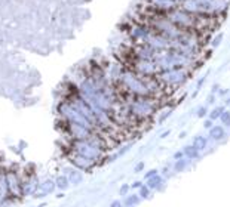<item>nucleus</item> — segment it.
<instances>
[{"mask_svg":"<svg viewBox=\"0 0 230 207\" xmlns=\"http://www.w3.org/2000/svg\"><path fill=\"white\" fill-rule=\"evenodd\" d=\"M224 113V107H217V108H214L212 111H211V114H209V118L211 120H217V118H220V115Z\"/></svg>","mask_w":230,"mask_h":207,"instance_id":"nucleus-11","label":"nucleus"},{"mask_svg":"<svg viewBox=\"0 0 230 207\" xmlns=\"http://www.w3.org/2000/svg\"><path fill=\"white\" fill-rule=\"evenodd\" d=\"M205 114H207V108H199V111H197V117H205Z\"/></svg>","mask_w":230,"mask_h":207,"instance_id":"nucleus-18","label":"nucleus"},{"mask_svg":"<svg viewBox=\"0 0 230 207\" xmlns=\"http://www.w3.org/2000/svg\"><path fill=\"white\" fill-rule=\"evenodd\" d=\"M184 155L186 157H189V158H196L197 155H199V150L196 148L195 145H187L186 148H184Z\"/></svg>","mask_w":230,"mask_h":207,"instance_id":"nucleus-8","label":"nucleus"},{"mask_svg":"<svg viewBox=\"0 0 230 207\" xmlns=\"http://www.w3.org/2000/svg\"><path fill=\"white\" fill-rule=\"evenodd\" d=\"M6 182H8V191L9 195L19 197L23 195V178L15 169H8L6 170Z\"/></svg>","mask_w":230,"mask_h":207,"instance_id":"nucleus-4","label":"nucleus"},{"mask_svg":"<svg viewBox=\"0 0 230 207\" xmlns=\"http://www.w3.org/2000/svg\"><path fill=\"white\" fill-rule=\"evenodd\" d=\"M70 181H69V176H64V175H61V176H58L57 181H55V185H57L59 189H67V186H69Z\"/></svg>","mask_w":230,"mask_h":207,"instance_id":"nucleus-9","label":"nucleus"},{"mask_svg":"<svg viewBox=\"0 0 230 207\" xmlns=\"http://www.w3.org/2000/svg\"><path fill=\"white\" fill-rule=\"evenodd\" d=\"M154 175H157V170L156 169H153V170H150L147 175H146V179H149V178H151V176H154Z\"/></svg>","mask_w":230,"mask_h":207,"instance_id":"nucleus-19","label":"nucleus"},{"mask_svg":"<svg viewBox=\"0 0 230 207\" xmlns=\"http://www.w3.org/2000/svg\"><path fill=\"white\" fill-rule=\"evenodd\" d=\"M183 155H184L183 151H178V152H175V154H174V158H175V160H180Z\"/></svg>","mask_w":230,"mask_h":207,"instance_id":"nucleus-20","label":"nucleus"},{"mask_svg":"<svg viewBox=\"0 0 230 207\" xmlns=\"http://www.w3.org/2000/svg\"><path fill=\"white\" fill-rule=\"evenodd\" d=\"M141 186H143L141 182H135V184H132V188H141Z\"/></svg>","mask_w":230,"mask_h":207,"instance_id":"nucleus-25","label":"nucleus"},{"mask_svg":"<svg viewBox=\"0 0 230 207\" xmlns=\"http://www.w3.org/2000/svg\"><path fill=\"white\" fill-rule=\"evenodd\" d=\"M55 186H57V185H55L54 181H43L42 184H39V194H36V197L48 195V194L54 192Z\"/></svg>","mask_w":230,"mask_h":207,"instance_id":"nucleus-5","label":"nucleus"},{"mask_svg":"<svg viewBox=\"0 0 230 207\" xmlns=\"http://www.w3.org/2000/svg\"><path fill=\"white\" fill-rule=\"evenodd\" d=\"M65 150L74 151V152L80 154L83 157H86V158H91V160H94L95 163H98V166L104 161L105 154H107V150L94 145L91 141H88V139H80V141L69 139V144H67V148H65Z\"/></svg>","mask_w":230,"mask_h":207,"instance_id":"nucleus-1","label":"nucleus"},{"mask_svg":"<svg viewBox=\"0 0 230 207\" xmlns=\"http://www.w3.org/2000/svg\"><path fill=\"white\" fill-rule=\"evenodd\" d=\"M161 181H162L161 178L154 175V176H151V178H149V181H147V186H149L150 189H151V188H156V186H159V184H161Z\"/></svg>","mask_w":230,"mask_h":207,"instance_id":"nucleus-12","label":"nucleus"},{"mask_svg":"<svg viewBox=\"0 0 230 207\" xmlns=\"http://www.w3.org/2000/svg\"><path fill=\"white\" fill-rule=\"evenodd\" d=\"M203 126L207 127V129H211V127H212V120H211V118H209V120H207V121L203 123Z\"/></svg>","mask_w":230,"mask_h":207,"instance_id":"nucleus-23","label":"nucleus"},{"mask_svg":"<svg viewBox=\"0 0 230 207\" xmlns=\"http://www.w3.org/2000/svg\"><path fill=\"white\" fill-rule=\"evenodd\" d=\"M209 136L212 139H217V141L223 139V136H224V129L221 126H212L211 130H209Z\"/></svg>","mask_w":230,"mask_h":207,"instance_id":"nucleus-6","label":"nucleus"},{"mask_svg":"<svg viewBox=\"0 0 230 207\" xmlns=\"http://www.w3.org/2000/svg\"><path fill=\"white\" fill-rule=\"evenodd\" d=\"M186 164H187V163H186L183 158H180V160H177V164H175V167H174V169H175L177 172H181V170H184Z\"/></svg>","mask_w":230,"mask_h":207,"instance_id":"nucleus-14","label":"nucleus"},{"mask_svg":"<svg viewBox=\"0 0 230 207\" xmlns=\"http://www.w3.org/2000/svg\"><path fill=\"white\" fill-rule=\"evenodd\" d=\"M220 120L224 126H230V111H224L223 114L220 115Z\"/></svg>","mask_w":230,"mask_h":207,"instance_id":"nucleus-13","label":"nucleus"},{"mask_svg":"<svg viewBox=\"0 0 230 207\" xmlns=\"http://www.w3.org/2000/svg\"><path fill=\"white\" fill-rule=\"evenodd\" d=\"M138 200H140V198H138L137 195H131V197H128L126 198L125 204H126V206H134V204H137L138 203Z\"/></svg>","mask_w":230,"mask_h":207,"instance_id":"nucleus-15","label":"nucleus"},{"mask_svg":"<svg viewBox=\"0 0 230 207\" xmlns=\"http://www.w3.org/2000/svg\"><path fill=\"white\" fill-rule=\"evenodd\" d=\"M69 181H70V184H73V185L80 184L82 181H83L82 172H80V170H71V172H70V175H69Z\"/></svg>","mask_w":230,"mask_h":207,"instance_id":"nucleus-7","label":"nucleus"},{"mask_svg":"<svg viewBox=\"0 0 230 207\" xmlns=\"http://www.w3.org/2000/svg\"><path fill=\"white\" fill-rule=\"evenodd\" d=\"M57 111H58V115H59V118H64V120H67L69 123H76V124H82V126L85 127H89V129H92L94 130V126H92V123L85 117V115L82 114L79 110H76L71 104L67 101V99H61V102L58 104L57 107Z\"/></svg>","mask_w":230,"mask_h":207,"instance_id":"nucleus-2","label":"nucleus"},{"mask_svg":"<svg viewBox=\"0 0 230 207\" xmlns=\"http://www.w3.org/2000/svg\"><path fill=\"white\" fill-rule=\"evenodd\" d=\"M110 207H122V204H120V201H113Z\"/></svg>","mask_w":230,"mask_h":207,"instance_id":"nucleus-24","label":"nucleus"},{"mask_svg":"<svg viewBox=\"0 0 230 207\" xmlns=\"http://www.w3.org/2000/svg\"><path fill=\"white\" fill-rule=\"evenodd\" d=\"M193 145H195L197 150H203L205 147H207V139L203 138V136H196L195 138V142H193Z\"/></svg>","mask_w":230,"mask_h":207,"instance_id":"nucleus-10","label":"nucleus"},{"mask_svg":"<svg viewBox=\"0 0 230 207\" xmlns=\"http://www.w3.org/2000/svg\"><path fill=\"white\" fill-rule=\"evenodd\" d=\"M149 186L146 185V186H141L140 188V195H141V198H147L149 197Z\"/></svg>","mask_w":230,"mask_h":207,"instance_id":"nucleus-16","label":"nucleus"},{"mask_svg":"<svg viewBox=\"0 0 230 207\" xmlns=\"http://www.w3.org/2000/svg\"><path fill=\"white\" fill-rule=\"evenodd\" d=\"M65 157H67V160H69L76 169H79V170L92 172V170L98 166V163H95V161L91 160V158H86V157H83V155L74 152V151L65 150Z\"/></svg>","mask_w":230,"mask_h":207,"instance_id":"nucleus-3","label":"nucleus"},{"mask_svg":"<svg viewBox=\"0 0 230 207\" xmlns=\"http://www.w3.org/2000/svg\"><path fill=\"white\" fill-rule=\"evenodd\" d=\"M144 169V163H138L137 167H135V172H141Z\"/></svg>","mask_w":230,"mask_h":207,"instance_id":"nucleus-22","label":"nucleus"},{"mask_svg":"<svg viewBox=\"0 0 230 207\" xmlns=\"http://www.w3.org/2000/svg\"><path fill=\"white\" fill-rule=\"evenodd\" d=\"M128 189H129V186H128V185H123V186L120 188V194H122V195H125V194L128 192Z\"/></svg>","mask_w":230,"mask_h":207,"instance_id":"nucleus-21","label":"nucleus"},{"mask_svg":"<svg viewBox=\"0 0 230 207\" xmlns=\"http://www.w3.org/2000/svg\"><path fill=\"white\" fill-rule=\"evenodd\" d=\"M221 40H223V34H218L217 37H215V39H214V42L211 43V46H212V47H217L220 43H221Z\"/></svg>","mask_w":230,"mask_h":207,"instance_id":"nucleus-17","label":"nucleus"}]
</instances>
